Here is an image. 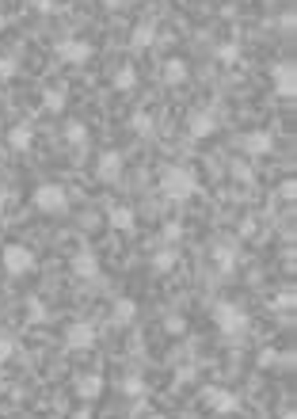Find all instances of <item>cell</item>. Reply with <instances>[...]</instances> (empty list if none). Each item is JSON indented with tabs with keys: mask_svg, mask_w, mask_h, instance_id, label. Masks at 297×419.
<instances>
[{
	"mask_svg": "<svg viewBox=\"0 0 297 419\" xmlns=\"http://www.w3.org/2000/svg\"><path fill=\"white\" fill-rule=\"evenodd\" d=\"M129 126H134V134H141V137H153L156 134V123H153V115H148V111H137V115L129 118Z\"/></svg>",
	"mask_w": 297,
	"mask_h": 419,
	"instance_id": "cell-22",
	"label": "cell"
},
{
	"mask_svg": "<svg viewBox=\"0 0 297 419\" xmlns=\"http://www.w3.org/2000/svg\"><path fill=\"white\" fill-rule=\"evenodd\" d=\"M77 393L84 396V400H99V396H103V377H99V374L77 377Z\"/></svg>",
	"mask_w": 297,
	"mask_h": 419,
	"instance_id": "cell-17",
	"label": "cell"
},
{
	"mask_svg": "<svg viewBox=\"0 0 297 419\" xmlns=\"http://www.w3.org/2000/svg\"><path fill=\"white\" fill-rule=\"evenodd\" d=\"M202 404H206L213 415H233V412H240V396L233 393V389H221V385L202 389Z\"/></svg>",
	"mask_w": 297,
	"mask_h": 419,
	"instance_id": "cell-5",
	"label": "cell"
},
{
	"mask_svg": "<svg viewBox=\"0 0 297 419\" xmlns=\"http://www.w3.org/2000/svg\"><path fill=\"white\" fill-rule=\"evenodd\" d=\"M153 42H156V23H137L134 35H129V46L134 50H148Z\"/></svg>",
	"mask_w": 297,
	"mask_h": 419,
	"instance_id": "cell-19",
	"label": "cell"
},
{
	"mask_svg": "<svg viewBox=\"0 0 297 419\" xmlns=\"http://www.w3.org/2000/svg\"><path fill=\"white\" fill-rule=\"evenodd\" d=\"M15 73H20V58H12V54H4V58H0V80H12Z\"/></svg>",
	"mask_w": 297,
	"mask_h": 419,
	"instance_id": "cell-28",
	"label": "cell"
},
{
	"mask_svg": "<svg viewBox=\"0 0 297 419\" xmlns=\"http://www.w3.org/2000/svg\"><path fill=\"white\" fill-rule=\"evenodd\" d=\"M27 320H31V324H42L46 320V305L39 301V297H27Z\"/></svg>",
	"mask_w": 297,
	"mask_h": 419,
	"instance_id": "cell-27",
	"label": "cell"
},
{
	"mask_svg": "<svg viewBox=\"0 0 297 419\" xmlns=\"http://www.w3.org/2000/svg\"><path fill=\"white\" fill-rule=\"evenodd\" d=\"M107 221H110V229H118V232H134L137 213H134V206H110L107 210Z\"/></svg>",
	"mask_w": 297,
	"mask_h": 419,
	"instance_id": "cell-15",
	"label": "cell"
},
{
	"mask_svg": "<svg viewBox=\"0 0 297 419\" xmlns=\"http://www.w3.org/2000/svg\"><path fill=\"white\" fill-rule=\"evenodd\" d=\"M0 263H4V271L12 278L20 275H31L34 271V251L27 244H4V251H0Z\"/></svg>",
	"mask_w": 297,
	"mask_h": 419,
	"instance_id": "cell-4",
	"label": "cell"
},
{
	"mask_svg": "<svg viewBox=\"0 0 297 419\" xmlns=\"http://www.w3.org/2000/svg\"><path fill=\"white\" fill-rule=\"evenodd\" d=\"M65 99H69V96H65V88H46V92H42V107L50 111V115H61V111H65Z\"/></svg>",
	"mask_w": 297,
	"mask_h": 419,
	"instance_id": "cell-21",
	"label": "cell"
},
{
	"mask_svg": "<svg viewBox=\"0 0 297 419\" xmlns=\"http://www.w3.org/2000/svg\"><path fill=\"white\" fill-rule=\"evenodd\" d=\"M4 210H8V194L0 191V218H4Z\"/></svg>",
	"mask_w": 297,
	"mask_h": 419,
	"instance_id": "cell-36",
	"label": "cell"
},
{
	"mask_svg": "<svg viewBox=\"0 0 297 419\" xmlns=\"http://www.w3.org/2000/svg\"><path fill=\"white\" fill-rule=\"evenodd\" d=\"M213 58H217L221 65H236L240 61V50L233 42H221V46H213Z\"/></svg>",
	"mask_w": 297,
	"mask_h": 419,
	"instance_id": "cell-26",
	"label": "cell"
},
{
	"mask_svg": "<svg viewBox=\"0 0 297 419\" xmlns=\"http://www.w3.org/2000/svg\"><path fill=\"white\" fill-rule=\"evenodd\" d=\"M164 237H168V240H179V225H175V221H172V225L164 229Z\"/></svg>",
	"mask_w": 297,
	"mask_h": 419,
	"instance_id": "cell-35",
	"label": "cell"
},
{
	"mask_svg": "<svg viewBox=\"0 0 297 419\" xmlns=\"http://www.w3.org/2000/svg\"><path fill=\"white\" fill-rule=\"evenodd\" d=\"M134 316H137V301H134V297H118V301L110 305V324H118V328L134 324Z\"/></svg>",
	"mask_w": 297,
	"mask_h": 419,
	"instance_id": "cell-16",
	"label": "cell"
},
{
	"mask_svg": "<svg viewBox=\"0 0 297 419\" xmlns=\"http://www.w3.org/2000/svg\"><path fill=\"white\" fill-rule=\"evenodd\" d=\"M34 8H39V12H53L58 4H53V0H34Z\"/></svg>",
	"mask_w": 297,
	"mask_h": 419,
	"instance_id": "cell-34",
	"label": "cell"
},
{
	"mask_svg": "<svg viewBox=\"0 0 297 419\" xmlns=\"http://www.w3.org/2000/svg\"><path fill=\"white\" fill-rule=\"evenodd\" d=\"M271 309H293V290H282V294H278L274 301H271Z\"/></svg>",
	"mask_w": 297,
	"mask_h": 419,
	"instance_id": "cell-30",
	"label": "cell"
},
{
	"mask_svg": "<svg viewBox=\"0 0 297 419\" xmlns=\"http://www.w3.org/2000/svg\"><path fill=\"white\" fill-rule=\"evenodd\" d=\"M271 80H274V92H278L282 99H293V96H297V65H293V61L271 65Z\"/></svg>",
	"mask_w": 297,
	"mask_h": 419,
	"instance_id": "cell-7",
	"label": "cell"
},
{
	"mask_svg": "<svg viewBox=\"0 0 297 419\" xmlns=\"http://www.w3.org/2000/svg\"><path fill=\"white\" fill-rule=\"evenodd\" d=\"M213 324H217L225 335H244L248 332V309L244 305H236V301H217L213 305Z\"/></svg>",
	"mask_w": 297,
	"mask_h": 419,
	"instance_id": "cell-2",
	"label": "cell"
},
{
	"mask_svg": "<svg viewBox=\"0 0 297 419\" xmlns=\"http://www.w3.org/2000/svg\"><path fill=\"white\" fill-rule=\"evenodd\" d=\"M213 130H217V115H213V111H191L187 115V134L194 137V142L210 137Z\"/></svg>",
	"mask_w": 297,
	"mask_h": 419,
	"instance_id": "cell-11",
	"label": "cell"
},
{
	"mask_svg": "<svg viewBox=\"0 0 297 419\" xmlns=\"http://www.w3.org/2000/svg\"><path fill=\"white\" fill-rule=\"evenodd\" d=\"M160 194H164L168 202H191L194 194H198V175H194L191 168H179V164L164 168V175H160Z\"/></svg>",
	"mask_w": 297,
	"mask_h": 419,
	"instance_id": "cell-1",
	"label": "cell"
},
{
	"mask_svg": "<svg viewBox=\"0 0 297 419\" xmlns=\"http://www.w3.org/2000/svg\"><path fill=\"white\" fill-rule=\"evenodd\" d=\"M183 80H187V61H183V58H168V61H164V84L179 88Z\"/></svg>",
	"mask_w": 297,
	"mask_h": 419,
	"instance_id": "cell-18",
	"label": "cell"
},
{
	"mask_svg": "<svg viewBox=\"0 0 297 419\" xmlns=\"http://www.w3.org/2000/svg\"><path fill=\"white\" fill-rule=\"evenodd\" d=\"M72 419H88V412H77V415H72Z\"/></svg>",
	"mask_w": 297,
	"mask_h": 419,
	"instance_id": "cell-37",
	"label": "cell"
},
{
	"mask_svg": "<svg viewBox=\"0 0 297 419\" xmlns=\"http://www.w3.org/2000/svg\"><path fill=\"white\" fill-rule=\"evenodd\" d=\"M61 137H65L72 149H84V145H88V126H84V123H65Z\"/></svg>",
	"mask_w": 297,
	"mask_h": 419,
	"instance_id": "cell-20",
	"label": "cell"
},
{
	"mask_svg": "<svg viewBox=\"0 0 297 419\" xmlns=\"http://www.w3.org/2000/svg\"><path fill=\"white\" fill-rule=\"evenodd\" d=\"M278 194H282L286 202H293V194H297V183H293V180H286V183H282V191H278Z\"/></svg>",
	"mask_w": 297,
	"mask_h": 419,
	"instance_id": "cell-33",
	"label": "cell"
},
{
	"mask_svg": "<svg viewBox=\"0 0 297 419\" xmlns=\"http://www.w3.org/2000/svg\"><path fill=\"white\" fill-rule=\"evenodd\" d=\"M210 259L221 275H233L236 271V240H217V244L210 248Z\"/></svg>",
	"mask_w": 297,
	"mask_h": 419,
	"instance_id": "cell-10",
	"label": "cell"
},
{
	"mask_svg": "<svg viewBox=\"0 0 297 419\" xmlns=\"http://www.w3.org/2000/svg\"><path fill=\"white\" fill-rule=\"evenodd\" d=\"M53 54L61 58V65H88L91 61V46L84 39H61L53 46Z\"/></svg>",
	"mask_w": 297,
	"mask_h": 419,
	"instance_id": "cell-9",
	"label": "cell"
},
{
	"mask_svg": "<svg viewBox=\"0 0 297 419\" xmlns=\"http://www.w3.org/2000/svg\"><path fill=\"white\" fill-rule=\"evenodd\" d=\"M96 339H99V332L91 328L88 320H77V324L65 328V347H69V351H91V347H96Z\"/></svg>",
	"mask_w": 297,
	"mask_h": 419,
	"instance_id": "cell-8",
	"label": "cell"
},
{
	"mask_svg": "<svg viewBox=\"0 0 297 419\" xmlns=\"http://www.w3.org/2000/svg\"><path fill=\"white\" fill-rule=\"evenodd\" d=\"M115 88L118 92H134L137 88V69L134 65H122V69L115 73Z\"/></svg>",
	"mask_w": 297,
	"mask_h": 419,
	"instance_id": "cell-23",
	"label": "cell"
},
{
	"mask_svg": "<svg viewBox=\"0 0 297 419\" xmlns=\"http://www.w3.org/2000/svg\"><path fill=\"white\" fill-rule=\"evenodd\" d=\"M96 175H99L103 183H115L118 175H122V153H118V149H107V153H99Z\"/></svg>",
	"mask_w": 297,
	"mask_h": 419,
	"instance_id": "cell-12",
	"label": "cell"
},
{
	"mask_svg": "<svg viewBox=\"0 0 297 419\" xmlns=\"http://www.w3.org/2000/svg\"><path fill=\"white\" fill-rule=\"evenodd\" d=\"M122 396H129V400H141V396H145V381L137 377V374L122 377Z\"/></svg>",
	"mask_w": 297,
	"mask_h": 419,
	"instance_id": "cell-24",
	"label": "cell"
},
{
	"mask_svg": "<svg viewBox=\"0 0 297 419\" xmlns=\"http://www.w3.org/2000/svg\"><path fill=\"white\" fill-rule=\"evenodd\" d=\"M233 175L244 183H252V164H233Z\"/></svg>",
	"mask_w": 297,
	"mask_h": 419,
	"instance_id": "cell-32",
	"label": "cell"
},
{
	"mask_svg": "<svg viewBox=\"0 0 297 419\" xmlns=\"http://www.w3.org/2000/svg\"><path fill=\"white\" fill-rule=\"evenodd\" d=\"M34 210L42 213H65L69 210V191L61 187V183H42V187H34Z\"/></svg>",
	"mask_w": 297,
	"mask_h": 419,
	"instance_id": "cell-3",
	"label": "cell"
},
{
	"mask_svg": "<svg viewBox=\"0 0 297 419\" xmlns=\"http://www.w3.org/2000/svg\"><path fill=\"white\" fill-rule=\"evenodd\" d=\"M148 419H164V415H156V412H153V415H148Z\"/></svg>",
	"mask_w": 297,
	"mask_h": 419,
	"instance_id": "cell-38",
	"label": "cell"
},
{
	"mask_svg": "<svg viewBox=\"0 0 297 419\" xmlns=\"http://www.w3.org/2000/svg\"><path fill=\"white\" fill-rule=\"evenodd\" d=\"M172 267H175V251L172 248H164V251H156V256H153V271L156 275H168Z\"/></svg>",
	"mask_w": 297,
	"mask_h": 419,
	"instance_id": "cell-25",
	"label": "cell"
},
{
	"mask_svg": "<svg viewBox=\"0 0 297 419\" xmlns=\"http://www.w3.org/2000/svg\"><path fill=\"white\" fill-rule=\"evenodd\" d=\"M236 145H240V153H244V156L259 161V156L274 153V134H271V130H248V134L236 137Z\"/></svg>",
	"mask_w": 297,
	"mask_h": 419,
	"instance_id": "cell-6",
	"label": "cell"
},
{
	"mask_svg": "<svg viewBox=\"0 0 297 419\" xmlns=\"http://www.w3.org/2000/svg\"><path fill=\"white\" fill-rule=\"evenodd\" d=\"M31 142H34V126H31V118H23L20 126L8 130V145H12L15 153H27V149H31Z\"/></svg>",
	"mask_w": 297,
	"mask_h": 419,
	"instance_id": "cell-14",
	"label": "cell"
},
{
	"mask_svg": "<svg viewBox=\"0 0 297 419\" xmlns=\"http://www.w3.org/2000/svg\"><path fill=\"white\" fill-rule=\"evenodd\" d=\"M72 275L77 278H84V282H91V278H99V259H96V251H77L72 256Z\"/></svg>",
	"mask_w": 297,
	"mask_h": 419,
	"instance_id": "cell-13",
	"label": "cell"
},
{
	"mask_svg": "<svg viewBox=\"0 0 297 419\" xmlns=\"http://www.w3.org/2000/svg\"><path fill=\"white\" fill-rule=\"evenodd\" d=\"M15 358V339L12 335H0V362H12Z\"/></svg>",
	"mask_w": 297,
	"mask_h": 419,
	"instance_id": "cell-29",
	"label": "cell"
},
{
	"mask_svg": "<svg viewBox=\"0 0 297 419\" xmlns=\"http://www.w3.org/2000/svg\"><path fill=\"white\" fill-rule=\"evenodd\" d=\"M278 358H282V355H278V351H271V347H267V351H259V366H263V370H271Z\"/></svg>",
	"mask_w": 297,
	"mask_h": 419,
	"instance_id": "cell-31",
	"label": "cell"
}]
</instances>
